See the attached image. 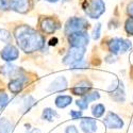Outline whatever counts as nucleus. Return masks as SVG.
<instances>
[{
	"label": "nucleus",
	"instance_id": "nucleus-20",
	"mask_svg": "<svg viewBox=\"0 0 133 133\" xmlns=\"http://www.w3.org/2000/svg\"><path fill=\"white\" fill-rule=\"evenodd\" d=\"M36 104V100L31 95H28L24 99V113H27Z\"/></svg>",
	"mask_w": 133,
	"mask_h": 133
},
{
	"label": "nucleus",
	"instance_id": "nucleus-30",
	"mask_svg": "<svg viewBox=\"0 0 133 133\" xmlns=\"http://www.w3.org/2000/svg\"><path fill=\"white\" fill-rule=\"evenodd\" d=\"M65 133H79L78 129L76 128V126L74 125H70V126H67L65 129Z\"/></svg>",
	"mask_w": 133,
	"mask_h": 133
},
{
	"label": "nucleus",
	"instance_id": "nucleus-16",
	"mask_svg": "<svg viewBox=\"0 0 133 133\" xmlns=\"http://www.w3.org/2000/svg\"><path fill=\"white\" fill-rule=\"evenodd\" d=\"M72 102V98L69 95H59L54 100V103L59 109H64Z\"/></svg>",
	"mask_w": 133,
	"mask_h": 133
},
{
	"label": "nucleus",
	"instance_id": "nucleus-4",
	"mask_svg": "<svg viewBox=\"0 0 133 133\" xmlns=\"http://www.w3.org/2000/svg\"><path fill=\"white\" fill-rule=\"evenodd\" d=\"M108 48L112 54L125 53L132 48V44L129 39H125L121 37H114L108 42Z\"/></svg>",
	"mask_w": 133,
	"mask_h": 133
},
{
	"label": "nucleus",
	"instance_id": "nucleus-1",
	"mask_svg": "<svg viewBox=\"0 0 133 133\" xmlns=\"http://www.w3.org/2000/svg\"><path fill=\"white\" fill-rule=\"evenodd\" d=\"M14 37L20 50L26 53H33L45 46V38L38 31L27 25L15 28Z\"/></svg>",
	"mask_w": 133,
	"mask_h": 133
},
{
	"label": "nucleus",
	"instance_id": "nucleus-5",
	"mask_svg": "<svg viewBox=\"0 0 133 133\" xmlns=\"http://www.w3.org/2000/svg\"><path fill=\"white\" fill-rule=\"evenodd\" d=\"M85 47H70V49L63 58V64L71 66L72 64L79 62L84 59L85 55Z\"/></svg>",
	"mask_w": 133,
	"mask_h": 133
},
{
	"label": "nucleus",
	"instance_id": "nucleus-22",
	"mask_svg": "<svg viewBox=\"0 0 133 133\" xmlns=\"http://www.w3.org/2000/svg\"><path fill=\"white\" fill-rule=\"evenodd\" d=\"M11 39H12L11 33L5 29H0V41L5 43V44H9Z\"/></svg>",
	"mask_w": 133,
	"mask_h": 133
},
{
	"label": "nucleus",
	"instance_id": "nucleus-14",
	"mask_svg": "<svg viewBox=\"0 0 133 133\" xmlns=\"http://www.w3.org/2000/svg\"><path fill=\"white\" fill-rule=\"evenodd\" d=\"M80 128L84 133H95L97 131V121L91 117L82 118L80 121Z\"/></svg>",
	"mask_w": 133,
	"mask_h": 133
},
{
	"label": "nucleus",
	"instance_id": "nucleus-13",
	"mask_svg": "<svg viewBox=\"0 0 133 133\" xmlns=\"http://www.w3.org/2000/svg\"><path fill=\"white\" fill-rule=\"evenodd\" d=\"M10 8L19 14H26L30 10V0H9Z\"/></svg>",
	"mask_w": 133,
	"mask_h": 133
},
{
	"label": "nucleus",
	"instance_id": "nucleus-25",
	"mask_svg": "<svg viewBox=\"0 0 133 133\" xmlns=\"http://www.w3.org/2000/svg\"><path fill=\"white\" fill-rule=\"evenodd\" d=\"M125 30L129 35L133 36V18L129 17L125 23Z\"/></svg>",
	"mask_w": 133,
	"mask_h": 133
},
{
	"label": "nucleus",
	"instance_id": "nucleus-33",
	"mask_svg": "<svg viewBox=\"0 0 133 133\" xmlns=\"http://www.w3.org/2000/svg\"><path fill=\"white\" fill-rule=\"evenodd\" d=\"M45 1H47V2H49V3H57L59 0H45Z\"/></svg>",
	"mask_w": 133,
	"mask_h": 133
},
{
	"label": "nucleus",
	"instance_id": "nucleus-19",
	"mask_svg": "<svg viewBox=\"0 0 133 133\" xmlns=\"http://www.w3.org/2000/svg\"><path fill=\"white\" fill-rule=\"evenodd\" d=\"M12 123L6 118H0V133H11L12 131Z\"/></svg>",
	"mask_w": 133,
	"mask_h": 133
},
{
	"label": "nucleus",
	"instance_id": "nucleus-10",
	"mask_svg": "<svg viewBox=\"0 0 133 133\" xmlns=\"http://www.w3.org/2000/svg\"><path fill=\"white\" fill-rule=\"evenodd\" d=\"M59 28V21L53 17H45L41 21V29L45 34H53Z\"/></svg>",
	"mask_w": 133,
	"mask_h": 133
},
{
	"label": "nucleus",
	"instance_id": "nucleus-27",
	"mask_svg": "<svg viewBox=\"0 0 133 133\" xmlns=\"http://www.w3.org/2000/svg\"><path fill=\"white\" fill-rule=\"evenodd\" d=\"M76 104H77V107H78L80 110H86L88 108V102L85 100L83 97L81 99H78V100L76 101Z\"/></svg>",
	"mask_w": 133,
	"mask_h": 133
},
{
	"label": "nucleus",
	"instance_id": "nucleus-24",
	"mask_svg": "<svg viewBox=\"0 0 133 133\" xmlns=\"http://www.w3.org/2000/svg\"><path fill=\"white\" fill-rule=\"evenodd\" d=\"M101 24H97L95 27H94V29H93V32H92V37H93V39H95V41H97V39H99V37H100V35H101Z\"/></svg>",
	"mask_w": 133,
	"mask_h": 133
},
{
	"label": "nucleus",
	"instance_id": "nucleus-8",
	"mask_svg": "<svg viewBox=\"0 0 133 133\" xmlns=\"http://www.w3.org/2000/svg\"><path fill=\"white\" fill-rule=\"evenodd\" d=\"M103 125L109 129H123L125 123L116 113L109 112L103 118Z\"/></svg>",
	"mask_w": 133,
	"mask_h": 133
},
{
	"label": "nucleus",
	"instance_id": "nucleus-12",
	"mask_svg": "<svg viewBox=\"0 0 133 133\" xmlns=\"http://www.w3.org/2000/svg\"><path fill=\"white\" fill-rule=\"evenodd\" d=\"M28 80V78L24 75L19 78H13L8 84V87L12 94H19L25 86V82Z\"/></svg>",
	"mask_w": 133,
	"mask_h": 133
},
{
	"label": "nucleus",
	"instance_id": "nucleus-3",
	"mask_svg": "<svg viewBox=\"0 0 133 133\" xmlns=\"http://www.w3.org/2000/svg\"><path fill=\"white\" fill-rule=\"evenodd\" d=\"M88 28V21L84 17H70L65 24L64 32L66 35H69L75 32H80V31H86Z\"/></svg>",
	"mask_w": 133,
	"mask_h": 133
},
{
	"label": "nucleus",
	"instance_id": "nucleus-31",
	"mask_svg": "<svg viewBox=\"0 0 133 133\" xmlns=\"http://www.w3.org/2000/svg\"><path fill=\"white\" fill-rule=\"evenodd\" d=\"M127 13H128V15L131 18H133V1L128 4V6H127Z\"/></svg>",
	"mask_w": 133,
	"mask_h": 133
},
{
	"label": "nucleus",
	"instance_id": "nucleus-11",
	"mask_svg": "<svg viewBox=\"0 0 133 133\" xmlns=\"http://www.w3.org/2000/svg\"><path fill=\"white\" fill-rule=\"evenodd\" d=\"M67 85H68V82L66 80V78L64 76H60L51 82L47 91L50 93H60L65 91L67 88Z\"/></svg>",
	"mask_w": 133,
	"mask_h": 133
},
{
	"label": "nucleus",
	"instance_id": "nucleus-26",
	"mask_svg": "<svg viewBox=\"0 0 133 133\" xmlns=\"http://www.w3.org/2000/svg\"><path fill=\"white\" fill-rule=\"evenodd\" d=\"M8 102H9V96H8V94H5L4 92L0 93V111L5 108Z\"/></svg>",
	"mask_w": 133,
	"mask_h": 133
},
{
	"label": "nucleus",
	"instance_id": "nucleus-7",
	"mask_svg": "<svg viewBox=\"0 0 133 133\" xmlns=\"http://www.w3.org/2000/svg\"><path fill=\"white\" fill-rule=\"evenodd\" d=\"M67 36L68 43L71 47H85L90 43V35L86 31L75 32Z\"/></svg>",
	"mask_w": 133,
	"mask_h": 133
},
{
	"label": "nucleus",
	"instance_id": "nucleus-29",
	"mask_svg": "<svg viewBox=\"0 0 133 133\" xmlns=\"http://www.w3.org/2000/svg\"><path fill=\"white\" fill-rule=\"evenodd\" d=\"M10 9V2L9 0H0V12H3Z\"/></svg>",
	"mask_w": 133,
	"mask_h": 133
},
{
	"label": "nucleus",
	"instance_id": "nucleus-9",
	"mask_svg": "<svg viewBox=\"0 0 133 133\" xmlns=\"http://www.w3.org/2000/svg\"><path fill=\"white\" fill-rule=\"evenodd\" d=\"M0 55H1V59L6 63L14 62L19 58V50L12 44H6V46L0 52Z\"/></svg>",
	"mask_w": 133,
	"mask_h": 133
},
{
	"label": "nucleus",
	"instance_id": "nucleus-32",
	"mask_svg": "<svg viewBox=\"0 0 133 133\" xmlns=\"http://www.w3.org/2000/svg\"><path fill=\"white\" fill-rule=\"evenodd\" d=\"M57 42H58V38H57V37L52 38V39L50 41V45H51V46H54V45H57Z\"/></svg>",
	"mask_w": 133,
	"mask_h": 133
},
{
	"label": "nucleus",
	"instance_id": "nucleus-15",
	"mask_svg": "<svg viewBox=\"0 0 133 133\" xmlns=\"http://www.w3.org/2000/svg\"><path fill=\"white\" fill-rule=\"evenodd\" d=\"M91 90H92V84L90 82H87V81H82V82L78 83L71 88V93L74 95L83 97L87 93H90Z\"/></svg>",
	"mask_w": 133,
	"mask_h": 133
},
{
	"label": "nucleus",
	"instance_id": "nucleus-18",
	"mask_svg": "<svg viewBox=\"0 0 133 133\" xmlns=\"http://www.w3.org/2000/svg\"><path fill=\"white\" fill-rule=\"evenodd\" d=\"M105 112V107L102 103H96L92 108V114L95 118H100Z\"/></svg>",
	"mask_w": 133,
	"mask_h": 133
},
{
	"label": "nucleus",
	"instance_id": "nucleus-23",
	"mask_svg": "<svg viewBox=\"0 0 133 133\" xmlns=\"http://www.w3.org/2000/svg\"><path fill=\"white\" fill-rule=\"evenodd\" d=\"M69 67H70V69H72V70L85 69V68H87V67H88V64H87V62L83 59V60H81V61H79V62H77V63L72 64L71 66H69Z\"/></svg>",
	"mask_w": 133,
	"mask_h": 133
},
{
	"label": "nucleus",
	"instance_id": "nucleus-21",
	"mask_svg": "<svg viewBox=\"0 0 133 133\" xmlns=\"http://www.w3.org/2000/svg\"><path fill=\"white\" fill-rule=\"evenodd\" d=\"M83 98L87 102H93V101H96L100 98V94H99V92H97V91H94V92H90L86 95H84Z\"/></svg>",
	"mask_w": 133,
	"mask_h": 133
},
{
	"label": "nucleus",
	"instance_id": "nucleus-2",
	"mask_svg": "<svg viewBox=\"0 0 133 133\" xmlns=\"http://www.w3.org/2000/svg\"><path fill=\"white\" fill-rule=\"evenodd\" d=\"M83 11L87 17L98 19L105 12V3L103 0H85L83 2Z\"/></svg>",
	"mask_w": 133,
	"mask_h": 133
},
{
	"label": "nucleus",
	"instance_id": "nucleus-17",
	"mask_svg": "<svg viewBox=\"0 0 133 133\" xmlns=\"http://www.w3.org/2000/svg\"><path fill=\"white\" fill-rule=\"evenodd\" d=\"M59 117V114L57 111H54L51 108H46L43 110L42 113V119L46 120V121H53L55 118Z\"/></svg>",
	"mask_w": 133,
	"mask_h": 133
},
{
	"label": "nucleus",
	"instance_id": "nucleus-28",
	"mask_svg": "<svg viewBox=\"0 0 133 133\" xmlns=\"http://www.w3.org/2000/svg\"><path fill=\"white\" fill-rule=\"evenodd\" d=\"M69 115L72 119H80L82 118V111H75V110H71L69 112Z\"/></svg>",
	"mask_w": 133,
	"mask_h": 133
},
{
	"label": "nucleus",
	"instance_id": "nucleus-6",
	"mask_svg": "<svg viewBox=\"0 0 133 133\" xmlns=\"http://www.w3.org/2000/svg\"><path fill=\"white\" fill-rule=\"evenodd\" d=\"M109 94L116 102H119V103L124 102L126 100V91H125L124 82L117 79L109 88Z\"/></svg>",
	"mask_w": 133,
	"mask_h": 133
}]
</instances>
